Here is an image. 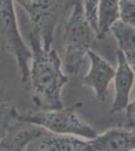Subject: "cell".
<instances>
[{"label": "cell", "mask_w": 135, "mask_h": 151, "mask_svg": "<svg viewBox=\"0 0 135 151\" xmlns=\"http://www.w3.org/2000/svg\"><path fill=\"white\" fill-rule=\"evenodd\" d=\"M119 20L135 27V0H120Z\"/></svg>", "instance_id": "obj_14"}, {"label": "cell", "mask_w": 135, "mask_h": 151, "mask_svg": "<svg viewBox=\"0 0 135 151\" xmlns=\"http://www.w3.org/2000/svg\"><path fill=\"white\" fill-rule=\"evenodd\" d=\"M0 40L14 55L20 73L21 82L29 81V63L32 58L30 48L23 40L17 23L14 0H0Z\"/></svg>", "instance_id": "obj_5"}, {"label": "cell", "mask_w": 135, "mask_h": 151, "mask_svg": "<svg viewBox=\"0 0 135 151\" xmlns=\"http://www.w3.org/2000/svg\"><path fill=\"white\" fill-rule=\"evenodd\" d=\"M96 36L85 15L81 0H76L70 10L64 30V65L68 75H78L85 57Z\"/></svg>", "instance_id": "obj_2"}, {"label": "cell", "mask_w": 135, "mask_h": 151, "mask_svg": "<svg viewBox=\"0 0 135 151\" xmlns=\"http://www.w3.org/2000/svg\"><path fill=\"white\" fill-rule=\"evenodd\" d=\"M126 128L135 131V98L126 108Z\"/></svg>", "instance_id": "obj_16"}, {"label": "cell", "mask_w": 135, "mask_h": 151, "mask_svg": "<svg viewBox=\"0 0 135 151\" xmlns=\"http://www.w3.org/2000/svg\"><path fill=\"white\" fill-rule=\"evenodd\" d=\"M132 68H133V70H134V72H135V65H134V67H132Z\"/></svg>", "instance_id": "obj_17"}, {"label": "cell", "mask_w": 135, "mask_h": 151, "mask_svg": "<svg viewBox=\"0 0 135 151\" xmlns=\"http://www.w3.org/2000/svg\"><path fill=\"white\" fill-rule=\"evenodd\" d=\"M89 141L93 151H135V131L126 127L109 129Z\"/></svg>", "instance_id": "obj_9"}, {"label": "cell", "mask_w": 135, "mask_h": 151, "mask_svg": "<svg viewBox=\"0 0 135 151\" xmlns=\"http://www.w3.org/2000/svg\"><path fill=\"white\" fill-rule=\"evenodd\" d=\"M82 106V103H76L55 110H40L25 115L19 114L17 121L38 126L53 134L92 140L98 136V132L79 116L78 109Z\"/></svg>", "instance_id": "obj_3"}, {"label": "cell", "mask_w": 135, "mask_h": 151, "mask_svg": "<svg viewBox=\"0 0 135 151\" xmlns=\"http://www.w3.org/2000/svg\"><path fill=\"white\" fill-rule=\"evenodd\" d=\"M81 3L84 8L86 17L96 33L97 32V10L99 0H81Z\"/></svg>", "instance_id": "obj_15"}, {"label": "cell", "mask_w": 135, "mask_h": 151, "mask_svg": "<svg viewBox=\"0 0 135 151\" xmlns=\"http://www.w3.org/2000/svg\"><path fill=\"white\" fill-rule=\"evenodd\" d=\"M118 47L131 67L135 65V27L117 20L110 28Z\"/></svg>", "instance_id": "obj_11"}, {"label": "cell", "mask_w": 135, "mask_h": 151, "mask_svg": "<svg viewBox=\"0 0 135 151\" xmlns=\"http://www.w3.org/2000/svg\"><path fill=\"white\" fill-rule=\"evenodd\" d=\"M87 55L90 58L89 72L83 78V85L94 91L95 98L104 102L107 98L109 85L115 77L116 69L100 55L90 50Z\"/></svg>", "instance_id": "obj_6"}, {"label": "cell", "mask_w": 135, "mask_h": 151, "mask_svg": "<svg viewBox=\"0 0 135 151\" xmlns=\"http://www.w3.org/2000/svg\"><path fill=\"white\" fill-rule=\"evenodd\" d=\"M28 45L32 53L28 85L34 105L40 110L63 108L62 91L69 78L64 74L58 52L53 47L43 48L40 35L32 28L28 33Z\"/></svg>", "instance_id": "obj_1"}, {"label": "cell", "mask_w": 135, "mask_h": 151, "mask_svg": "<svg viewBox=\"0 0 135 151\" xmlns=\"http://www.w3.org/2000/svg\"><path fill=\"white\" fill-rule=\"evenodd\" d=\"M19 112L9 103H0V139L7 135L12 126L17 122Z\"/></svg>", "instance_id": "obj_13"}, {"label": "cell", "mask_w": 135, "mask_h": 151, "mask_svg": "<svg viewBox=\"0 0 135 151\" xmlns=\"http://www.w3.org/2000/svg\"><path fill=\"white\" fill-rule=\"evenodd\" d=\"M26 151H93L90 141L45 131L31 141Z\"/></svg>", "instance_id": "obj_8"}, {"label": "cell", "mask_w": 135, "mask_h": 151, "mask_svg": "<svg viewBox=\"0 0 135 151\" xmlns=\"http://www.w3.org/2000/svg\"><path fill=\"white\" fill-rule=\"evenodd\" d=\"M119 6L120 0H99L96 37L103 38L110 32L113 24L119 20Z\"/></svg>", "instance_id": "obj_12"}, {"label": "cell", "mask_w": 135, "mask_h": 151, "mask_svg": "<svg viewBox=\"0 0 135 151\" xmlns=\"http://www.w3.org/2000/svg\"><path fill=\"white\" fill-rule=\"evenodd\" d=\"M45 131L38 126L17 121L7 135L0 139V151H26L29 143Z\"/></svg>", "instance_id": "obj_10"}, {"label": "cell", "mask_w": 135, "mask_h": 151, "mask_svg": "<svg viewBox=\"0 0 135 151\" xmlns=\"http://www.w3.org/2000/svg\"><path fill=\"white\" fill-rule=\"evenodd\" d=\"M76 0H14L27 14L32 29L40 35L43 47H51L58 21L72 9Z\"/></svg>", "instance_id": "obj_4"}, {"label": "cell", "mask_w": 135, "mask_h": 151, "mask_svg": "<svg viewBox=\"0 0 135 151\" xmlns=\"http://www.w3.org/2000/svg\"><path fill=\"white\" fill-rule=\"evenodd\" d=\"M135 83V72L120 50H117V68L114 77L115 96L110 113L126 110L130 103V94Z\"/></svg>", "instance_id": "obj_7"}]
</instances>
